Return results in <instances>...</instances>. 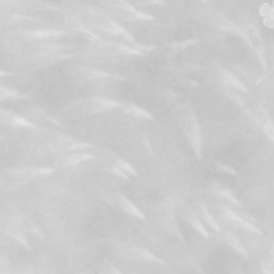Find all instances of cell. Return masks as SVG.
<instances>
[{
    "instance_id": "3",
    "label": "cell",
    "mask_w": 274,
    "mask_h": 274,
    "mask_svg": "<svg viewBox=\"0 0 274 274\" xmlns=\"http://www.w3.org/2000/svg\"><path fill=\"white\" fill-rule=\"evenodd\" d=\"M177 118L195 158L200 161L202 158V137L196 114L191 106H182L178 109Z\"/></svg>"
},
{
    "instance_id": "34",
    "label": "cell",
    "mask_w": 274,
    "mask_h": 274,
    "mask_svg": "<svg viewBox=\"0 0 274 274\" xmlns=\"http://www.w3.org/2000/svg\"><path fill=\"white\" fill-rule=\"evenodd\" d=\"M229 271H230V274H244L243 270H242L238 264H234V263L230 264Z\"/></svg>"
},
{
    "instance_id": "29",
    "label": "cell",
    "mask_w": 274,
    "mask_h": 274,
    "mask_svg": "<svg viewBox=\"0 0 274 274\" xmlns=\"http://www.w3.org/2000/svg\"><path fill=\"white\" fill-rule=\"evenodd\" d=\"M14 274H35L34 265L31 262H23L19 264L14 271Z\"/></svg>"
},
{
    "instance_id": "8",
    "label": "cell",
    "mask_w": 274,
    "mask_h": 274,
    "mask_svg": "<svg viewBox=\"0 0 274 274\" xmlns=\"http://www.w3.org/2000/svg\"><path fill=\"white\" fill-rule=\"evenodd\" d=\"M93 52L96 54L104 55V56H140V55H145L146 53L150 52L151 49L143 48V46H137V48H133V46L125 45L120 42L115 41H101L98 40L95 42V45L92 46Z\"/></svg>"
},
{
    "instance_id": "13",
    "label": "cell",
    "mask_w": 274,
    "mask_h": 274,
    "mask_svg": "<svg viewBox=\"0 0 274 274\" xmlns=\"http://www.w3.org/2000/svg\"><path fill=\"white\" fill-rule=\"evenodd\" d=\"M243 30L245 31L246 36L249 39V42L250 44H252V50L257 55L258 60H259L263 71H265L268 68V61H267V54H265V48H264L260 33L258 31V28L253 25L247 26Z\"/></svg>"
},
{
    "instance_id": "37",
    "label": "cell",
    "mask_w": 274,
    "mask_h": 274,
    "mask_svg": "<svg viewBox=\"0 0 274 274\" xmlns=\"http://www.w3.org/2000/svg\"><path fill=\"white\" fill-rule=\"evenodd\" d=\"M45 274H54V273H50V272L48 271V273H45Z\"/></svg>"
},
{
    "instance_id": "14",
    "label": "cell",
    "mask_w": 274,
    "mask_h": 274,
    "mask_svg": "<svg viewBox=\"0 0 274 274\" xmlns=\"http://www.w3.org/2000/svg\"><path fill=\"white\" fill-rule=\"evenodd\" d=\"M95 158L96 155L89 152H84V151L71 152V153H67V154L58 156L56 161H55V166L59 168H70V167L80 165V164Z\"/></svg>"
},
{
    "instance_id": "7",
    "label": "cell",
    "mask_w": 274,
    "mask_h": 274,
    "mask_svg": "<svg viewBox=\"0 0 274 274\" xmlns=\"http://www.w3.org/2000/svg\"><path fill=\"white\" fill-rule=\"evenodd\" d=\"M117 252L124 259L131 261H139V262H147V263H158V264H165L161 257L152 253L151 250L147 249L146 247L140 246L136 243L132 242H121V243L116 244Z\"/></svg>"
},
{
    "instance_id": "26",
    "label": "cell",
    "mask_w": 274,
    "mask_h": 274,
    "mask_svg": "<svg viewBox=\"0 0 274 274\" xmlns=\"http://www.w3.org/2000/svg\"><path fill=\"white\" fill-rule=\"evenodd\" d=\"M199 40H197V39H187V40H183V41H180V42H177L175 44L171 45V51H170V54L174 55V54H177L178 52L180 51H183L187 48H190V46L194 45L198 43Z\"/></svg>"
},
{
    "instance_id": "4",
    "label": "cell",
    "mask_w": 274,
    "mask_h": 274,
    "mask_svg": "<svg viewBox=\"0 0 274 274\" xmlns=\"http://www.w3.org/2000/svg\"><path fill=\"white\" fill-rule=\"evenodd\" d=\"M122 102L107 98H89L80 99L71 102L65 107V113L71 118L96 115L113 108H120Z\"/></svg>"
},
{
    "instance_id": "23",
    "label": "cell",
    "mask_w": 274,
    "mask_h": 274,
    "mask_svg": "<svg viewBox=\"0 0 274 274\" xmlns=\"http://www.w3.org/2000/svg\"><path fill=\"white\" fill-rule=\"evenodd\" d=\"M122 112L127 115L130 116H134L137 117V118H144V119H152V116L148 113L145 109H143L142 107H139L135 104L132 103H122L121 107Z\"/></svg>"
},
{
    "instance_id": "22",
    "label": "cell",
    "mask_w": 274,
    "mask_h": 274,
    "mask_svg": "<svg viewBox=\"0 0 274 274\" xmlns=\"http://www.w3.org/2000/svg\"><path fill=\"white\" fill-rule=\"evenodd\" d=\"M6 233L10 238H12L13 240L17 241L20 245H22L23 247L26 248L27 250L31 249V246L29 244L27 238L24 236V233L22 232V230H21V228L19 226L14 225V224L8 225L7 228H6Z\"/></svg>"
},
{
    "instance_id": "27",
    "label": "cell",
    "mask_w": 274,
    "mask_h": 274,
    "mask_svg": "<svg viewBox=\"0 0 274 274\" xmlns=\"http://www.w3.org/2000/svg\"><path fill=\"white\" fill-rule=\"evenodd\" d=\"M214 168L217 173H221V174L229 175V176H238L239 175V173L236 169L230 167L229 165H227V164H225V163H222V162H215Z\"/></svg>"
},
{
    "instance_id": "12",
    "label": "cell",
    "mask_w": 274,
    "mask_h": 274,
    "mask_svg": "<svg viewBox=\"0 0 274 274\" xmlns=\"http://www.w3.org/2000/svg\"><path fill=\"white\" fill-rule=\"evenodd\" d=\"M249 115L274 145V121L268 109L261 104H257L252 111H249Z\"/></svg>"
},
{
    "instance_id": "10",
    "label": "cell",
    "mask_w": 274,
    "mask_h": 274,
    "mask_svg": "<svg viewBox=\"0 0 274 274\" xmlns=\"http://www.w3.org/2000/svg\"><path fill=\"white\" fill-rule=\"evenodd\" d=\"M206 23L212 27H214L215 29L225 31V33H228V34H232L236 37L242 39V40H243L249 46V49H252V44H250L249 39L246 36L245 31L242 28H240L238 25L234 24L232 21H230L228 18L225 17V15L221 13L220 11H217L215 9L211 11L210 19Z\"/></svg>"
},
{
    "instance_id": "19",
    "label": "cell",
    "mask_w": 274,
    "mask_h": 274,
    "mask_svg": "<svg viewBox=\"0 0 274 274\" xmlns=\"http://www.w3.org/2000/svg\"><path fill=\"white\" fill-rule=\"evenodd\" d=\"M0 123L15 125V127H20V128H34L33 124H31L29 121H27L26 119L22 118L21 116L3 111V109H0Z\"/></svg>"
},
{
    "instance_id": "28",
    "label": "cell",
    "mask_w": 274,
    "mask_h": 274,
    "mask_svg": "<svg viewBox=\"0 0 274 274\" xmlns=\"http://www.w3.org/2000/svg\"><path fill=\"white\" fill-rule=\"evenodd\" d=\"M19 97H20V93L17 90L8 88V87H5V86L0 85V102L5 100H9V99H15Z\"/></svg>"
},
{
    "instance_id": "18",
    "label": "cell",
    "mask_w": 274,
    "mask_h": 274,
    "mask_svg": "<svg viewBox=\"0 0 274 274\" xmlns=\"http://www.w3.org/2000/svg\"><path fill=\"white\" fill-rule=\"evenodd\" d=\"M217 71H218V75H220V80L226 86H228L229 88H232L234 90H238L243 93L249 92L248 89L246 88V86L242 83L232 72H230L228 69H226L222 66H217Z\"/></svg>"
},
{
    "instance_id": "16",
    "label": "cell",
    "mask_w": 274,
    "mask_h": 274,
    "mask_svg": "<svg viewBox=\"0 0 274 274\" xmlns=\"http://www.w3.org/2000/svg\"><path fill=\"white\" fill-rule=\"evenodd\" d=\"M72 74L76 80L82 81V82H91V81H98V80H103V78L112 77V74L108 72L102 71V70H99V69L83 67V66L75 67L72 70Z\"/></svg>"
},
{
    "instance_id": "24",
    "label": "cell",
    "mask_w": 274,
    "mask_h": 274,
    "mask_svg": "<svg viewBox=\"0 0 274 274\" xmlns=\"http://www.w3.org/2000/svg\"><path fill=\"white\" fill-rule=\"evenodd\" d=\"M185 220H186L187 223H189L193 227L195 230H196L197 232H199L203 238L207 239V240L210 239V236H209V233L206 229L205 225H203V223L200 221V218L194 212H191V211H190V212L185 215Z\"/></svg>"
},
{
    "instance_id": "33",
    "label": "cell",
    "mask_w": 274,
    "mask_h": 274,
    "mask_svg": "<svg viewBox=\"0 0 274 274\" xmlns=\"http://www.w3.org/2000/svg\"><path fill=\"white\" fill-rule=\"evenodd\" d=\"M138 5L140 6H149V5H165L163 0H139Z\"/></svg>"
},
{
    "instance_id": "31",
    "label": "cell",
    "mask_w": 274,
    "mask_h": 274,
    "mask_svg": "<svg viewBox=\"0 0 274 274\" xmlns=\"http://www.w3.org/2000/svg\"><path fill=\"white\" fill-rule=\"evenodd\" d=\"M0 274H11V264L7 256H0Z\"/></svg>"
},
{
    "instance_id": "21",
    "label": "cell",
    "mask_w": 274,
    "mask_h": 274,
    "mask_svg": "<svg viewBox=\"0 0 274 274\" xmlns=\"http://www.w3.org/2000/svg\"><path fill=\"white\" fill-rule=\"evenodd\" d=\"M224 241L225 243L228 245L230 248H232L237 254L244 257L245 259H249V255L246 252V248L241 243V241L236 234L232 233L230 230H225L224 233Z\"/></svg>"
},
{
    "instance_id": "30",
    "label": "cell",
    "mask_w": 274,
    "mask_h": 274,
    "mask_svg": "<svg viewBox=\"0 0 274 274\" xmlns=\"http://www.w3.org/2000/svg\"><path fill=\"white\" fill-rule=\"evenodd\" d=\"M260 269H261V274H274V267L269 257L261 258Z\"/></svg>"
},
{
    "instance_id": "20",
    "label": "cell",
    "mask_w": 274,
    "mask_h": 274,
    "mask_svg": "<svg viewBox=\"0 0 274 274\" xmlns=\"http://www.w3.org/2000/svg\"><path fill=\"white\" fill-rule=\"evenodd\" d=\"M211 191L214 195L218 197L225 198L228 201H230L231 203L236 206H241V201L236 197V195H234L228 187H226L225 185H223L222 183L217 182V181H212L211 182Z\"/></svg>"
},
{
    "instance_id": "9",
    "label": "cell",
    "mask_w": 274,
    "mask_h": 274,
    "mask_svg": "<svg viewBox=\"0 0 274 274\" xmlns=\"http://www.w3.org/2000/svg\"><path fill=\"white\" fill-rule=\"evenodd\" d=\"M48 147L52 153L58 156L92 148V146L89 144L80 142V140L74 139L72 137L59 134V133H55L54 135H52L49 138Z\"/></svg>"
},
{
    "instance_id": "11",
    "label": "cell",
    "mask_w": 274,
    "mask_h": 274,
    "mask_svg": "<svg viewBox=\"0 0 274 274\" xmlns=\"http://www.w3.org/2000/svg\"><path fill=\"white\" fill-rule=\"evenodd\" d=\"M103 199L105 200L106 203H108V205H111L114 208L119 209L120 211L127 213L128 215L138 218V220L146 221V216L143 211L140 210L134 202L131 201L127 196H124V195L117 192H112L105 195Z\"/></svg>"
},
{
    "instance_id": "32",
    "label": "cell",
    "mask_w": 274,
    "mask_h": 274,
    "mask_svg": "<svg viewBox=\"0 0 274 274\" xmlns=\"http://www.w3.org/2000/svg\"><path fill=\"white\" fill-rule=\"evenodd\" d=\"M100 274H123L113 263H107L100 269Z\"/></svg>"
},
{
    "instance_id": "36",
    "label": "cell",
    "mask_w": 274,
    "mask_h": 274,
    "mask_svg": "<svg viewBox=\"0 0 274 274\" xmlns=\"http://www.w3.org/2000/svg\"><path fill=\"white\" fill-rule=\"evenodd\" d=\"M78 274H92L91 272H81V273H78Z\"/></svg>"
},
{
    "instance_id": "35",
    "label": "cell",
    "mask_w": 274,
    "mask_h": 274,
    "mask_svg": "<svg viewBox=\"0 0 274 274\" xmlns=\"http://www.w3.org/2000/svg\"><path fill=\"white\" fill-rule=\"evenodd\" d=\"M268 257L270 258V260L273 264V267H274V242H272V244H271V248H270V252H269V255Z\"/></svg>"
},
{
    "instance_id": "6",
    "label": "cell",
    "mask_w": 274,
    "mask_h": 274,
    "mask_svg": "<svg viewBox=\"0 0 274 274\" xmlns=\"http://www.w3.org/2000/svg\"><path fill=\"white\" fill-rule=\"evenodd\" d=\"M67 36L65 31L57 29H19L8 35V41L14 45H23L53 38Z\"/></svg>"
},
{
    "instance_id": "25",
    "label": "cell",
    "mask_w": 274,
    "mask_h": 274,
    "mask_svg": "<svg viewBox=\"0 0 274 274\" xmlns=\"http://www.w3.org/2000/svg\"><path fill=\"white\" fill-rule=\"evenodd\" d=\"M200 215L202 217V220L205 221L211 227V228L214 229L216 232H221L220 226H218V224L215 222L213 216L211 215V213L209 212V210L207 209V207L205 205L200 206Z\"/></svg>"
},
{
    "instance_id": "2",
    "label": "cell",
    "mask_w": 274,
    "mask_h": 274,
    "mask_svg": "<svg viewBox=\"0 0 274 274\" xmlns=\"http://www.w3.org/2000/svg\"><path fill=\"white\" fill-rule=\"evenodd\" d=\"M53 173V168L42 166H20L6 169L0 174V191L2 193H9L19 190L34 179Z\"/></svg>"
},
{
    "instance_id": "1",
    "label": "cell",
    "mask_w": 274,
    "mask_h": 274,
    "mask_svg": "<svg viewBox=\"0 0 274 274\" xmlns=\"http://www.w3.org/2000/svg\"><path fill=\"white\" fill-rule=\"evenodd\" d=\"M75 17L89 29L99 30L102 33L120 37L125 41L132 42L133 38L127 29L122 27L118 22H116L106 11L91 6H84L76 11Z\"/></svg>"
},
{
    "instance_id": "17",
    "label": "cell",
    "mask_w": 274,
    "mask_h": 274,
    "mask_svg": "<svg viewBox=\"0 0 274 274\" xmlns=\"http://www.w3.org/2000/svg\"><path fill=\"white\" fill-rule=\"evenodd\" d=\"M102 159H103L104 163L112 164V165L118 167L120 170H122L125 175H128L129 177L132 176H136V170L133 168L130 163H128L125 160L121 159L120 156L115 154L114 152L109 151V150H103L101 153Z\"/></svg>"
},
{
    "instance_id": "15",
    "label": "cell",
    "mask_w": 274,
    "mask_h": 274,
    "mask_svg": "<svg viewBox=\"0 0 274 274\" xmlns=\"http://www.w3.org/2000/svg\"><path fill=\"white\" fill-rule=\"evenodd\" d=\"M223 214H224V217L226 218V220L230 222L234 227H237V228L246 230L248 232L262 234L261 230L258 228V227L254 223H250V222L246 221L245 218L241 216V214L239 212H236V211H233L229 208H223Z\"/></svg>"
},
{
    "instance_id": "5",
    "label": "cell",
    "mask_w": 274,
    "mask_h": 274,
    "mask_svg": "<svg viewBox=\"0 0 274 274\" xmlns=\"http://www.w3.org/2000/svg\"><path fill=\"white\" fill-rule=\"evenodd\" d=\"M105 11L116 22H150L155 19L151 15L137 10L127 0H100Z\"/></svg>"
}]
</instances>
